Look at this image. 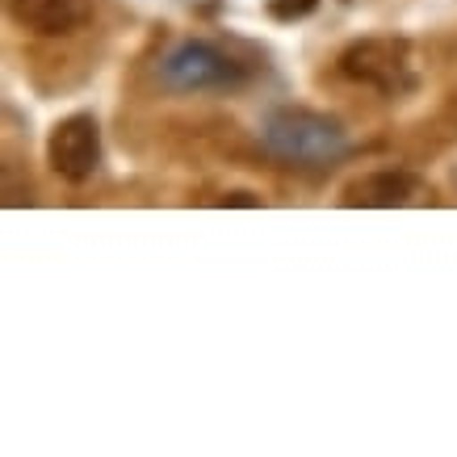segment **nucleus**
<instances>
[{"mask_svg": "<svg viewBox=\"0 0 457 457\" xmlns=\"http://www.w3.org/2000/svg\"><path fill=\"white\" fill-rule=\"evenodd\" d=\"M160 80L177 93H227L248 80V68L214 42H180L160 59Z\"/></svg>", "mask_w": 457, "mask_h": 457, "instance_id": "f03ea898", "label": "nucleus"}, {"mask_svg": "<svg viewBox=\"0 0 457 457\" xmlns=\"http://www.w3.org/2000/svg\"><path fill=\"white\" fill-rule=\"evenodd\" d=\"M9 17L34 34H76L93 17V0H9Z\"/></svg>", "mask_w": 457, "mask_h": 457, "instance_id": "39448f33", "label": "nucleus"}, {"mask_svg": "<svg viewBox=\"0 0 457 457\" xmlns=\"http://www.w3.org/2000/svg\"><path fill=\"white\" fill-rule=\"evenodd\" d=\"M424 194V180L399 168L386 172H370V177L353 180L345 189V206H365V210H395V206H411Z\"/></svg>", "mask_w": 457, "mask_h": 457, "instance_id": "423d86ee", "label": "nucleus"}, {"mask_svg": "<svg viewBox=\"0 0 457 457\" xmlns=\"http://www.w3.org/2000/svg\"><path fill=\"white\" fill-rule=\"evenodd\" d=\"M261 139L278 160L298 168H328L348 155L345 126L328 118V113L294 110V105H281V110L264 118Z\"/></svg>", "mask_w": 457, "mask_h": 457, "instance_id": "f257e3e1", "label": "nucleus"}, {"mask_svg": "<svg viewBox=\"0 0 457 457\" xmlns=\"http://www.w3.org/2000/svg\"><path fill=\"white\" fill-rule=\"evenodd\" d=\"M46 160L63 180L84 185L101 168V130L93 113H71L51 130L46 139Z\"/></svg>", "mask_w": 457, "mask_h": 457, "instance_id": "20e7f679", "label": "nucleus"}, {"mask_svg": "<svg viewBox=\"0 0 457 457\" xmlns=\"http://www.w3.org/2000/svg\"><path fill=\"white\" fill-rule=\"evenodd\" d=\"M222 206H256V197L252 194H231V197H222Z\"/></svg>", "mask_w": 457, "mask_h": 457, "instance_id": "6e6552de", "label": "nucleus"}, {"mask_svg": "<svg viewBox=\"0 0 457 457\" xmlns=\"http://www.w3.org/2000/svg\"><path fill=\"white\" fill-rule=\"evenodd\" d=\"M315 4L319 0H273V4H269V13L278 17V21H294V17H306Z\"/></svg>", "mask_w": 457, "mask_h": 457, "instance_id": "0eeeda50", "label": "nucleus"}, {"mask_svg": "<svg viewBox=\"0 0 457 457\" xmlns=\"http://www.w3.org/2000/svg\"><path fill=\"white\" fill-rule=\"evenodd\" d=\"M340 71L348 80L370 84L386 97L411 93L416 88V63H411V46L403 38H365L353 42L340 55Z\"/></svg>", "mask_w": 457, "mask_h": 457, "instance_id": "7ed1b4c3", "label": "nucleus"}]
</instances>
